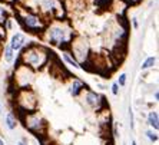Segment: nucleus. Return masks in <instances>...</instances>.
Masks as SVG:
<instances>
[{"instance_id": "nucleus-14", "label": "nucleus", "mask_w": 159, "mask_h": 145, "mask_svg": "<svg viewBox=\"0 0 159 145\" xmlns=\"http://www.w3.org/2000/svg\"><path fill=\"white\" fill-rule=\"evenodd\" d=\"M6 125H7L9 129H15L16 125H17V122H16V118L13 114H9L7 116H6Z\"/></svg>"}, {"instance_id": "nucleus-9", "label": "nucleus", "mask_w": 159, "mask_h": 145, "mask_svg": "<svg viewBox=\"0 0 159 145\" xmlns=\"http://www.w3.org/2000/svg\"><path fill=\"white\" fill-rule=\"evenodd\" d=\"M148 124L155 131L159 129V116H158V112H156V111H151V112H149V115H148Z\"/></svg>"}, {"instance_id": "nucleus-4", "label": "nucleus", "mask_w": 159, "mask_h": 145, "mask_svg": "<svg viewBox=\"0 0 159 145\" xmlns=\"http://www.w3.org/2000/svg\"><path fill=\"white\" fill-rule=\"evenodd\" d=\"M25 121H26L25 125H26L30 131H33V132H39V131H40V127H43L44 125V121L42 118H39V115L34 114L33 111L27 114V116H26Z\"/></svg>"}, {"instance_id": "nucleus-11", "label": "nucleus", "mask_w": 159, "mask_h": 145, "mask_svg": "<svg viewBox=\"0 0 159 145\" xmlns=\"http://www.w3.org/2000/svg\"><path fill=\"white\" fill-rule=\"evenodd\" d=\"M63 59H65V62H66V63L70 65V66L76 68V69H80V63H79V62L75 59V58H72V56L69 55V52H65V53H63Z\"/></svg>"}, {"instance_id": "nucleus-21", "label": "nucleus", "mask_w": 159, "mask_h": 145, "mask_svg": "<svg viewBox=\"0 0 159 145\" xmlns=\"http://www.w3.org/2000/svg\"><path fill=\"white\" fill-rule=\"evenodd\" d=\"M128 2H130V3H136V2H139V0H128Z\"/></svg>"}, {"instance_id": "nucleus-8", "label": "nucleus", "mask_w": 159, "mask_h": 145, "mask_svg": "<svg viewBox=\"0 0 159 145\" xmlns=\"http://www.w3.org/2000/svg\"><path fill=\"white\" fill-rule=\"evenodd\" d=\"M85 88H86V85L82 81H79V79H73V82H72L70 86H69V92H70V95H73V96H78L79 93L85 89Z\"/></svg>"}, {"instance_id": "nucleus-17", "label": "nucleus", "mask_w": 159, "mask_h": 145, "mask_svg": "<svg viewBox=\"0 0 159 145\" xmlns=\"http://www.w3.org/2000/svg\"><path fill=\"white\" fill-rule=\"evenodd\" d=\"M146 137H148L152 142H156V141H158V135H156V134H153L152 131H148V132H146Z\"/></svg>"}, {"instance_id": "nucleus-2", "label": "nucleus", "mask_w": 159, "mask_h": 145, "mask_svg": "<svg viewBox=\"0 0 159 145\" xmlns=\"http://www.w3.org/2000/svg\"><path fill=\"white\" fill-rule=\"evenodd\" d=\"M48 60L49 50L37 43H30L20 53V63L30 69H42L44 65H48Z\"/></svg>"}, {"instance_id": "nucleus-3", "label": "nucleus", "mask_w": 159, "mask_h": 145, "mask_svg": "<svg viewBox=\"0 0 159 145\" xmlns=\"http://www.w3.org/2000/svg\"><path fill=\"white\" fill-rule=\"evenodd\" d=\"M19 19H20V23H22V26L25 29H27L30 33H36V35H40L44 30L46 25H48L46 20L40 15H37L34 12H29L26 9L19 12Z\"/></svg>"}, {"instance_id": "nucleus-16", "label": "nucleus", "mask_w": 159, "mask_h": 145, "mask_svg": "<svg viewBox=\"0 0 159 145\" xmlns=\"http://www.w3.org/2000/svg\"><path fill=\"white\" fill-rule=\"evenodd\" d=\"M126 79H128V75H126V73H120V75H119V79H118V82H116V83H118L119 86H125L126 85Z\"/></svg>"}, {"instance_id": "nucleus-7", "label": "nucleus", "mask_w": 159, "mask_h": 145, "mask_svg": "<svg viewBox=\"0 0 159 145\" xmlns=\"http://www.w3.org/2000/svg\"><path fill=\"white\" fill-rule=\"evenodd\" d=\"M25 45H26V37H25V35L20 33V32H17V33H15L13 36H11L10 39V48L15 50V52H17V50H20V49L25 48Z\"/></svg>"}, {"instance_id": "nucleus-20", "label": "nucleus", "mask_w": 159, "mask_h": 145, "mask_svg": "<svg viewBox=\"0 0 159 145\" xmlns=\"http://www.w3.org/2000/svg\"><path fill=\"white\" fill-rule=\"evenodd\" d=\"M133 26L138 27V20H136V19H133Z\"/></svg>"}, {"instance_id": "nucleus-22", "label": "nucleus", "mask_w": 159, "mask_h": 145, "mask_svg": "<svg viewBox=\"0 0 159 145\" xmlns=\"http://www.w3.org/2000/svg\"><path fill=\"white\" fill-rule=\"evenodd\" d=\"M0 145H4V142H3V139L0 138Z\"/></svg>"}, {"instance_id": "nucleus-19", "label": "nucleus", "mask_w": 159, "mask_h": 145, "mask_svg": "<svg viewBox=\"0 0 159 145\" xmlns=\"http://www.w3.org/2000/svg\"><path fill=\"white\" fill-rule=\"evenodd\" d=\"M153 96H155V101L159 99V92H158V91H155V95H153Z\"/></svg>"}, {"instance_id": "nucleus-10", "label": "nucleus", "mask_w": 159, "mask_h": 145, "mask_svg": "<svg viewBox=\"0 0 159 145\" xmlns=\"http://www.w3.org/2000/svg\"><path fill=\"white\" fill-rule=\"evenodd\" d=\"M3 56H4V60L7 63H11L13 59H15V50L10 48V45H6L3 48Z\"/></svg>"}, {"instance_id": "nucleus-15", "label": "nucleus", "mask_w": 159, "mask_h": 145, "mask_svg": "<svg viewBox=\"0 0 159 145\" xmlns=\"http://www.w3.org/2000/svg\"><path fill=\"white\" fill-rule=\"evenodd\" d=\"M6 19H9L7 12H6V9H4L3 6H0V25H3V23L6 22Z\"/></svg>"}, {"instance_id": "nucleus-12", "label": "nucleus", "mask_w": 159, "mask_h": 145, "mask_svg": "<svg viewBox=\"0 0 159 145\" xmlns=\"http://www.w3.org/2000/svg\"><path fill=\"white\" fill-rule=\"evenodd\" d=\"M155 63H156V58L155 56H151V58H148V59L141 65V69L142 71H148V69H151V68L155 66Z\"/></svg>"}, {"instance_id": "nucleus-6", "label": "nucleus", "mask_w": 159, "mask_h": 145, "mask_svg": "<svg viewBox=\"0 0 159 145\" xmlns=\"http://www.w3.org/2000/svg\"><path fill=\"white\" fill-rule=\"evenodd\" d=\"M85 101L89 106H92V108L96 109V111H99V109L102 108V105H103V98L100 96L99 93L93 92V91H86Z\"/></svg>"}, {"instance_id": "nucleus-18", "label": "nucleus", "mask_w": 159, "mask_h": 145, "mask_svg": "<svg viewBox=\"0 0 159 145\" xmlns=\"http://www.w3.org/2000/svg\"><path fill=\"white\" fill-rule=\"evenodd\" d=\"M112 93H113V95H118L119 93V85L118 83H113V85H112Z\"/></svg>"}, {"instance_id": "nucleus-1", "label": "nucleus", "mask_w": 159, "mask_h": 145, "mask_svg": "<svg viewBox=\"0 0 159 145\" xmlns=\"http://www.w3.org/2000/svg\"><path fill=\"white\" fill-rule=\"evenodd\" d=\"M40 36L49 45L57 46L60 49H66L67 46H70L75 33L66 20H57V22H53L52 25H46Z\"/></svg>"}, {"instance_id": "nucleus-23", "label": "nucleus", "mask_w": 159, "mask_h": 145, "mask_svg": "<svg viewBox=\"0 0 159 145\" xmlns=\"http://www.w3.org/2000/svg\"><path fill=\"white\" fill-rule=\"evenodd\" d=\"M132 145H136V142H135V141H132Z\"/></svg>"}, {"instance_id": "nucleus-13", "label": "nucleus", "mask_w": 159, "mask_h": 145, "mask_svg": "<svg viewBox=\"0 0 159 145\" xmlns=\"http://www.w3.org/2000/svg\"><path fill=\"white\" fill-rule=\"evenodd\" d=\"M95 4L96 7L103 10V9H109L112 6V0H95Z\"/></svg>"}, {"instance_id": "nucleus-24", "label": "nucleus", "mask_w": 159, "mask_h": 145, "mask_svg": "<svg viewBox=\"0 0 159 145\" xmlns=\"http://www.w3.org/2000/svg\"><path fill=\"white\" fill-rule=\"evenodd\" d=\"M17 145H25V144H22V142H20V144H17Z\"/></svg>"}, {"instance_id": "nucleus-5", "label": "nucleus", "mask_w": 159, "mask_h": 145, "mask_svg": "<svg viewBox=\"0 0 159 145\" xmlns=\"http://www.w3.org/2000/svg\"><path fill=\"white\" fill-rule=\"evenodd\" d=\"M37 3H39L43 13H48L52 16L55 15V12L62 9V3L59 0H37Z\"/></svg>"}]
</instances>
